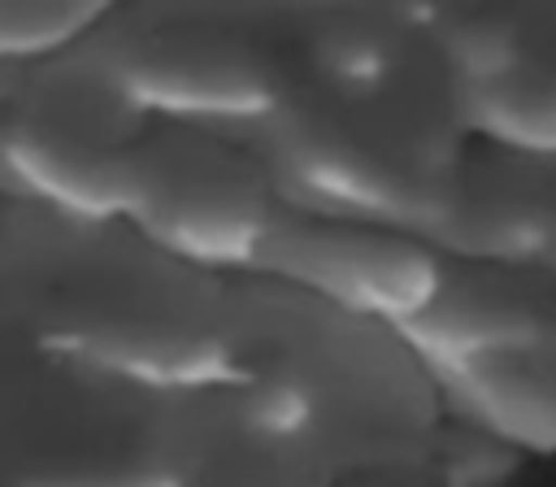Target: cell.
<instances>
[{
  "instance_id": "3",
  "label": "cell",
  "mask_w": 556,
  "mask_h": 487,
  "mask_svg": "<svg viewBox=\"0 0 556 487\" xmlns=\"http://www.w3.org/2000/svg\"><path fill=\"white\" fill-rule=\"evenodd\" d=\"M547 157H508L491 161L473 174H452L443 204L434 217L452 230L465 252L478 257H513L534 252L556 235V170Z\"/></svg>"
},
{
  "instance_id": "1",
  "label": "cell",
  "mask_w": 556,
  "mask_h": 487,
  "mask_svg": "<svg viewBox=\"0 0 556 487\" xmlns=\"http://www.w3.org/2000/svg\"><path fill=\"white\" fill-rule=\"evenodd\" d=\"M256 261H269L295 291L361 317H417L443 274L426 244L395 226L274 217Z\"/></svg>"
},
{
  "instance_id": "2",
  "label": "cell",
  "mask_w": 556,
  "mask_h": 487,
  "mask_svg": "<svg viewBox=\"0 0 556 487\" xmlns=\"http://www.w3.org/2000/svg\"><path fill=\"white\" fill-rule=\"evenodd\" d=\"M152 209L165 235L200 261L256 257L278 217L265 170L213 139H191L169 152Z\"/></svg>"
}]
</instances>
